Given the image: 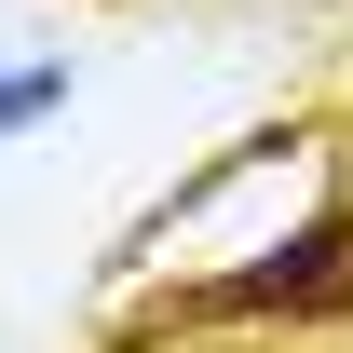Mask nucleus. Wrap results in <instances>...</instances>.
I'll return each instance as SVG.
<instances>
[{
  "label": "nucleus",
  "instance_id": "nucleus-1",
  "mask_svg": "<svg viewBox=\"0 0 353 353\" xmlns=\"http://www.w3.org/2000/svg\"><path fill=\"white\" fill-rule=\"evenodd\" d=\"M340 312H353V204H326L312 231H285L259 259L204 272V285H163L123 326V353L136 340H218V326H340Z\"/></svg>",
  "mask_w": 353,
  "mask_h": 353
},
{
  "label": "nucleus",
  "instance_id": "nucleus-2",
  "mask_svg": "<svg viewBox=\"0 0 353 353\" xmlns=\"http://www.w3.org/2000/svg\"><path fill=\"white\" fill-rule=\"evenodd\" d=\"M54 109H68V68H54V54H14V68H0V136H41Z\"/></svg>",
  "mask_w": 353,
  "mask_h": 353
}]
</instances>
